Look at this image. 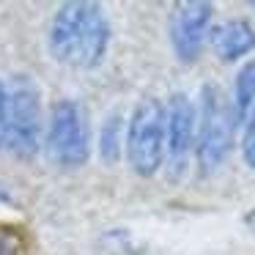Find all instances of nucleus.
Here are the masks:
<instances>
[{
    "instance_id": "obj_1",
    "label": "nucleus",
    "mask_w": 255,
    "mask_h": 255,
    "mask_svg": "<svg viewBox=\"0 0 255 255\" xmlns=\"http://www.w3.org/2000/svg\"><path fill=\"white\" fill-rule=\"evenodd\" d=\"M110 47V22L99 3L72 0L55 11L50 25V55L61 66L96 69Z\"/></svg>"
},
{
    "instance_id": "obj_7",
    "label": "nucleus",
    "mask_w": 255,
    "mask_h": 255,
    "mask_svg": "<svg viewBox=\"0 0 255 255\" xmlns=\"http://www.w3.org/2000/svg\"><path fill=\"white\" fill-rule=\"evenodd\" d=\"M195 105L187 94H173L170 105L165 107V156L170 167V178H178L187 173L189 156L195 151Z\"/></svg>"
},
{
    "instance_id": "obj_8",
    "label": "nucleus",
    "mask_w": 255,
    "mask_h": 255,
    "mask_svg": "<svg viewBox=\"0 0 255 255\" xmlns=\"http://www.w3.org/2000/svg\"><path fill=\"white\" fill-rule=\"evenodd\" d=\"M211 50L222 61H239L255 50V30L247 19H228L209 33Z\"/></svg>"
},
{
    "instance_id": "obj_6",
    "label": "nucleus",
    "mask_w": 255,
    "mask_h": 255,
    "mask_svg": "<svg viewBox=\"0 0 255 255\" xmlns=\"http://www.w3.org/2000/svg\"><path fill=\"white\" fill-rule=\"evenodd\" d=\"M211 14H214V6L206 0H184L173 6L167 33H170V44L178 61H198L203 41L211 33Z\"/></svg>"
},
{
    "instance_id": "obj_11",
    "label": "nucleus",
    "mask_w": 255,
    "mask_h": 255,
    "mask_svg": "<svg viewBox=\"0 0 255 255\" xmlns=\"http://www.w3.org/2000/svg\"><path fill=\"white\" fill-rule=\"evenodd\" d=\"M118 134H121V116L113 113V116L105 121V127H102V140H99L102 159H105V162H116L118 159V151H121Z\"/></svg>"
},
{
    "instance_id": "obj_3",
    "label": "nucleus",
    "mask_w": 255,
    "mask_h": 255,
    "mask_svg": "<svg viewBox=\"0 0 255 255\" xmlns=\"http://www.w3.org/2000/svg\"><path fill=\"white\" fill-rule=\"evenodd\" d=\"M47 156L58 167H83L91 156V129L88 116L74 99H61L52 105L44 140Z\"/></svg>"
},
{
    "instance_id": "obj_2",
    "label": "nucleus",
    "mask_w": 255,
    "mask_h": 255,
    "mask_svg": "<svg viewBox=\"0 0 255 255\" xmlns=\"http://www.w3.org/2000/svg\"><path fill=\"white\" fill-rule=\"evenodd\" d=\"M127 159L137 176L151 178L165 162V105L154 96L134 107L127 129Z\"/></svg>"
},
{
    "instance_id": "obj_4",
    "label": "nucleus",
    "mask_w": 255,
    "mask_h": 255,
    "mask_svg": "<svg viewBox=\"0 0 255 255\" xmlns=\"http://www.w3.org/2000/svg\"><path fill=\"white\" fill-rule=\"evenodd\" d=\"M233 127H236V121H233V110L225 94L217 85H203L195 154H198V162L206 173L217 170L228 159L233 145Z\"/></svg>"
},
{
    "instance_id": "obj_9",
    "label": "nucleus",
    "mask_w": 255,
    "mask_h": 255,
    "mask_svg": "<svg viewBox=\"0 0 255 255\" xmlns=\"http://www.w3.org/2000/svg\"><path fill=\"white\" fill-rule=\"evenodd\" d=\"M233 121L247 124L255 113V61H247L236 74L233 85Z\"/></svg>"
},
{
    "instance_id": "obj_12",
    "label": "nucleus",
    "mask_w": 255,
    "mask_h": 255,
    "mask_svg": "<svg viewBox=\"0 0 255 255\" xmlns=\"http://www.w3.org/2000/svg\"><path fill=\"white\" fill-rule=\"evenodd\" d=\"M242 154L244 162L255 170V113L247 124H244V140H242Z\"/></svg>"
},
{
    "instance_id": "obj_10",
    "label": "nucleus",
    "mask_w": 255,
    "mask_h": 255,
    "mask_svg": "<svg viewBox=\"0 0 255 255\" xmlns=\"http://www.w3.org/2000/svg\"><path fill=\"white\" fill-rule=\"evenodd\" d=\"M0 255H30V242L25 228L0 222Z\"/></svg>"
},
{
    "instance_id": "obj_14",
    "label": "nucleus",
    "mask_w": 255,
    "mask_h": 255,
    "mask_svg": "<svg viewBox=\"0 0 255 255\" xmlns=\"http://www.w3.org/2000/svg\"><path fill=\"white\" fill-rule=\"evenodd\" d=\"M244 225L250 228V233L255 236V209L253 211H247V217H244Z\"/></svg>"
},
{
    "instance_id": "obj_5",
    "label": "nucleus",
    "mask_w": 255,
    "mask_h": 255,
    "mask_svg": "<svg viewBox=\"0 0 255 255\" xmlns=\"http://www.w3.org/2000/svg\"><path fill=\"white\" fill-rule=\"evenodd\" d=\"M6 145L30 159L41 145V91L30 77H17L8 88V137Z\"/></svg>"
},
{
    "instance_id": "obj_13",
    "label": "nucleus",
    "mask_w": 255,
    "mask_h": 255,
    "mask_svg": "<svg viewBox=\"0 0 255 255\" xmlns=\"http://www.w3.org/2000/svg\"><path fill=\"white\" fill-rule=\"evenodd\" d=\"M8 137V88L0 80V145H6Z\"/></svg>"
}]
</instances>
